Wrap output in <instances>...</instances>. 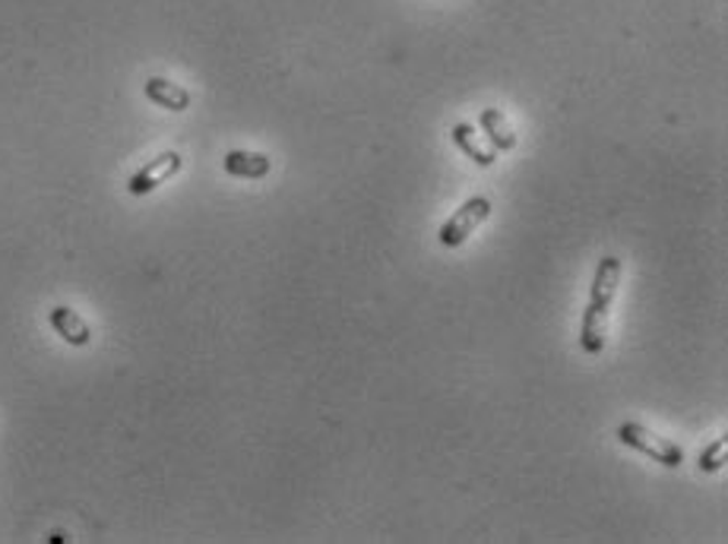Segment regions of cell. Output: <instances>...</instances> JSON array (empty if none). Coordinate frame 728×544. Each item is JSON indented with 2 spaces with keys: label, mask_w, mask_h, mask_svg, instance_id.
Instances as JSON below:
<instances>
[{
  "label": "cell",
  "mask_w": 728,
  "mask_h": 544,
  "mask_svg": "<svg viewBox=\"0 0 728 544\" xmlns=\"http://www.w3.org/2000/svg\"><path fill=\"white\" fill-rule=\"evenodd\" d=\"M624 275V260L621 257H602L595 275H592V292L589 304L583 310V324H580V345L587 354L605 352V329H608V314L617 298V285Z\"/></svg>",
  "instance_id": "obj_1"
},
{
  "label": "cell",
  "mask_w": 728,
  "mask_h": 544,
  "mask_svg": "<svg viewBox=\"0 0 728 544\" xmlns=\"http://www.w3.org/2000/svg\"><path fill=\"white\" fill-rule=\"evenodd\" d=\"M617 440H621L624 446H630V450H637V453L649 456L652 463L666 465V468H678V465L684 463V450H681L674 440L659 437L656 431H649L644 424H637V421L621 424V428H617Z\"/></svg>",
  "instance_id": "obj_2"
},
{
  "label": "cell",
  "mask_w": 728,
  "mask_h": 544,
  "mask_svg": "<svg viewBox=\"0 0 728 544\" xmlns=\"http://www.w3.org/2000/svg\"><path fill=\"white\" fill-rule=\"evenodd\" d=\"M488 216H491V200H488V196H473V200H466V203H463V206L441 225V231H437L441 245L463 247Z\"/></svg>",
  "instance_id": "obj_3"
},
{
  "label": "cell",
  "mask_w": 728,
  "mask_h": 544,
  "mask_svg": "<svg viewBox=\"0 0 728 544\" xmlns=\"http://www.w3.org/2000/svg\"><path fill=\"white\" fill-rule=\"evenodd\" d=\"M181 168H184V159L178 152H171V149L169 152H159L152 162L143 165L140 171L127 181V191L134 193V196H146V193L159 191L162 184H169Z\"/></svg>",
  "instance_id": "obj_4"
},
{
  "label": "cell",
  "mask_w": 728,
  "mask_h": 544,
  "mask_svg": "<svg viewBox=\"0 0 728 544\" xmlns=\"http://www.w3.org/2000/svg\"><path fill=\"white\" fill-rule=\"evenodd\" d=\"M48 320H52V327L55 332L67 342V345H73V349H86L89 342H92V329L86 324L83 317L73 310V307H67V304H57L52 307V314H48Z\"/></svg>",
  "instance_id": "obj_5"
},
{
  "label": "cell",
  "mask_w": 728,
  "mask_h": 544,
  "mask_svg": "<svg viewBox=\"0 0 728 544\" xmlns=\"http://www.w3.org/2000/svg\"><path fill=\"white\" fill-rule=\"evenodd\" d=\"M143 92H146V99H149L152 105H159V109H169V111L191 109V92H187L184 86H178V82L166 80V77H149L146 86H143Z\"/></svg>",
  "instance_id": "obj_6"
},
{
  "label": "cell",
  "mask_w": 728,
  "mask_h": 544,
  "mask_svg": "<svg viewBox=\"0 0 728 544\" xmlns=\"http://www.w3.org/2000/svg\"><path fill=\"white\" fill-rule=\"evenodd\" d=\"M223 165L231 178H244V181H260V178H266L270 168H273L270 156L251 152V149H231L223 159Z\"/></svg>",
  "instance_id": "obj_7"
},
{
  "label": "cell",
  "mask_w": 728,
  "mask_h": 544,
  "mask_svg": "<svg viewBox=\"0 0 728 544\" xmlns=\"http://www.w3.org/2000/svg\"><path fill=\"white\" fill-rule=\"evenodd\" d=\"M478 124H481V131H485L488 139H491V149H494V152H510V149H516V134L510 131L504 111L485 109L481 111V117H478Z\"/></svg>",
  "instance_id": "obj_8"
},
{
  "label": "cell",
  "mask_w": 728,
  "mask_h": 544,
  "mask_svg": "<svg viewBox=\"0 0 728 544\" xmlns=\"http://www.w3.org/2000/svg\"><path fill=\"white\" fill-rule=\"evenodd\" d=\"M453 143H456V146H459V149H463V152L473 159V162L481 165V168H488V165L498 162V152H494L491 146H485V143H481V136L473 131V124H456V127H453Z\"/></svg>",
  "instance_id": "obj_9"
},
{
  "label": "cell",
  "mask_w": 728,
  "mask_h": 544,
  "mask_svg": "<svg viewBox=\"0 0 728 544\" xmlns=\"http://www.w3.org/2000/svg\"><path fill=\"white\" fill-rule=\"evenodd\" d=\"M726 453H728L726 437L713 440V443H709V446H706V450L701 453V468H703V472H709V475H713V472H719V468L726 465Z\"/></svg>",
  "instance_id": "obj_10"
}]
</instances>
